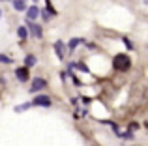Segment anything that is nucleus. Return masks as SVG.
Here are the masks:
<instances>
[{
    "label": "nucleus",
    "instance_id": "1",
    "mask_svg": "<svg viewBox=\"0 0 148 146\" xmlns=\"http://www.w3.org/2000/svg\"><path fill=\"white\" fill-rule=\"evenodd\" d=\"M112 68L118 71H130L131 70V58L127 55H116L112 58Z\"/></svg>",
    "mask_w": 148,
    "mask_h": 146
},
{
    "label": "nucleus",
    "instance_id": "2",
    "mask_svg": "<svg viewBox=\"0 0 148 146\" xmlns=\"http://www.w3.org/2000/svg\"><path fill=\"white\" fill-rule=\"evenodd\" d=\"M26 28H28V32H30V36H32V38H36V40H41V38H43V28H41L38 23L26 19Z\"/></svg>",
    "mask_w": 148,
    "mask_h": 146
},
{
    "label": "nucleus",
    "instance_id": "3",
    "mask_svg": "<svg viewBox=\"0 0 148 146\" xmlns=\"http://www.w3.org/2000/svg\"><path fill=\"white\" fill-rule=\"evenodd\" d=\"M47 86V81L45 79H41V77H36V79H32V84H30V92H40V90H43V88Z\"/></svg>",
    "mask_w": 148,
    "mask_h": 146
},
{
    "label": "nucleus",
    "instance_id": "4",
    "mask_svg": "<svg viewBox=\"0 0 148 146\" xmlns=\"http://www.w3.org/2000/svg\"><path fill=\"white\" fill-rule=\"evenodd\" d=\"M32 103L36 107H49L51 105V98L47 94H40V96H36V98L32 99Z\"/></svg>",
    "mask_w": 148,
    "mask_h": 146
},
{
    "label": "nucleus",
    "instance_id": "5",
    "mask_svg": "<svg viewBox=\"0 0 148 146\" xmlns=\"http://www.w3.org/2000/svg\"><path fill=\"white\" fill-rule=\"evenodd\" d=\"M15 77H17L21 83H26V81H28V66L15 68Z\"/></svg>",
    "mask_w": 148,
    "mask_h": 146
},
{
    "label": "nucleus",
    "instance_id": "6",
    "mask_svg": "<svg viewBox=\"0 0 148 146\" xmlns=\"http://www.w3.org/2000/svg\"><path fill=\"white\" fill-rule=\"evenodd\" d=\"M54 53H56V56H58L60 60L66 56V45H64V41H60V40L54 41Z\"/></svg>",
    "mask_w": 148,
    "mask_h": 146
},
{
    "label": "nucleus",
    "instance_id": "7",
    "mask_svg": "<svg viewBox=\"0 0 148 146\" xmlns=\"http://www.w3.org/2000/svg\"><path fill=\"white\" fill-rule=\"evenodd\" d=\"M38 15H40V8H38V6H30V8H26V19L34 21Z\"/></svg>",
    "mask_w": 148,
    "mask_h": 146
},
{
    "label": "nucleus",
    "instance_id": "8",
    "mask_svg": "<svg viewBox=\"0 0 148 146\" xmlns=\"http://www.w3.org/2000/svg\"><path fill=\"white\" fill-rule=\"evenodd\" d=\"M11 2H13V10L15 11H26V2L25 0H11Z\"/></svg>",
    "mask_w": 148,
    "mask_h": 146
},
{
    "label": "nucleus",
    "instance_id": "9",
    "mask_svg": "<svg viewBox=\"0 0 148 146\" xmlns=\"http://www.w3.org/2000/svg\"><path fill=\"white\" fill-rule=\"evenodd\" d=\"M28 28H26V26H19V28H17V36L19 38H21V40L23 41H25V40H28Z\"/></svg>",
    "mask_w": 148,
    "mask_h": 146
},
{
    "label": "nucleus",
    "instance_id": "10",
    "mask_svg": "<svg viewBox=\"0 0 148 146\" xmlns=\"http://www.w3.org/2000/svg\"><path fill=\"white\" fill-rule=\"evenodd\" d=\"M83 41H84L83 38H73V40H71V41H69V43H68V51L71 53L73 49H75V47H77V45H79V43H83Z\"/></svg>",
    "mask_w": 148,
    "mask_h": 146
},
{
    "label": "nucleus",
    "instance_id": "11",
    "mask_svg": "<svg viewBox=\"0 0 148 146\" xmlns=\"http://www.w3.org/2000/svg\"><path fill=\"white\" fill-rule=\"evenodd\" d=\"M36 62H38V58H36L34 55H26V56H25V66L32 68V66H36Z\"/></svg>",
    "mask_w": 148,
    "mask_h": 146
},
{
    "label": "nucleus",
    "instance_id": "12",
    "mask_svg": "<svg viewBox=\"0 0 148 146\" xmlns=\"http://www.w3.org/2000/svg\"><path fill=\"white\" fill-rule=\"evenodd\" d=\"M30 107H34V103H32V101H28V103H23V105H17V107H15V113H23V111L30 109Z\"/></svg>",
    "mask_w": 148,
    "mask_h": 146
},
{
    "label": "nucleus",
    "instance_id": "13",
    "mask_svg": "<svg viewBox=\"0 0 148 146\" xmlns=\"http://www.w3.org/2000/svg\"><path fill=\"white\" fill-rule=\"evenodd\" d=\"M0 64H11V58H10V56H6V55H2V53H0Z\"/></svg>",
    "mask_w": 148,
    "mask_h": 146
},
{
    "label": "nucleus",
    "instance_id": "14",
    "mask_svg": "<svg viewBox=\"0 0 148 146\" xmlns=\"http://www.w3.org/2000/svg\"><path fill=\"white\" fill-rule=\"evenodd\" d=\"M41 17H43V21H45V23H47V21H49V19H51V11L47 10V8H45V10H43V11H41Z\"/></svg>",
    "mask_w": 148,
    "mask_h": 146
},
{
    "label": "nucleus",
    "instance_id": "15",
    "mask_svg": "<svg viewBox=\"0 0 148 146\" xmlns=\"http://www.w3.org/2000/svg\"><path fill=\"white\" fill-rule=\"evenodd\" d=\"M45 8H47V10L51 11V15H56V10H54V8L51 6V2H49V0H47V2H45Z\"/></svg>",
    "mask_w": 148,
    "mask_h": 146
},
{
    "label": "nucleus",
    "instance_id": "16",
    "mask_svg": "<svg viewBox=\"0 0 148 146\" xmlns=\"http://www.w3.org/2000/svg\"><path fill=\"white\" fill-rule=\"evenodd\" d=\"M122 41H124V45H126L127 49H133V43H131V41L127 40V38H122Z\"/></svg>",
    "mask_w": 148,
    "mask_h": 146
},
{
    "label": "nucleus",
    "instance_id": "17",
    "mask_svg": "<svg viewBox=\"0 0 148 146\" xmlns=\"http://www.w3.org/2000/svg\"><path fill=\"white\" fill-rule=\"evenodd\" d=\"M71 81H73V84H75V86H83V83H81V81L77 79L75 75H71Z\"/></svg>",
    "mask_w": 148,
    "mask_h": 146
},
{
    "label": "nucleus",
    "instance_id": "18",
    "mask_svg": "<svg viewBox=\"0 0 148 146\" xmlns=\"http://www.w3.org/2000/svg\"><path fill=\"white\" fill-rule=\"evenodd\" d=\"M135 129H139L137 124H130V131H135Z\"/></svg>",
    "mask_w": 148,
    "mask_h": 146
},
{
    "label": "nucleus",
    "instance_id": "19",
    "mask_svg": "<svg viewBox=\"0 0 148 146\" xmlns=\"http://www.w3.org/2000/svg\"><path fill=\"white\" fill-rule=\"evenodd\" d=\"M0 19H2V10H0Z\"/></svg>",
    "mask_w": 148,
    "mask_h": 146
}]
</instances>
